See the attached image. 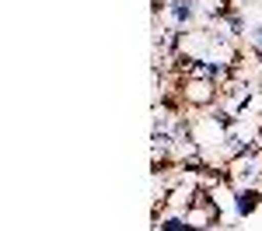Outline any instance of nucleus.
<instances>
[{"label": "nucleus", "instance_id": "2", "mask_svg": "<svg viewBox=\"0 0 262 231\" xmlns=\"http://www.w3.org/2000/svg\"><path fill=\"white\" fill-rule=\"evenodd\" d=\"M248 49H252V56H262V21L248 28Z\"/></svg>", "mask_w": 262, "mask_h": 231}, {"label": "nucleus", "instance_id": "1", "mask_svg": "<svg viewBox=\"0 0 262 231\" xmlns=\"http://www.w3.org/2000/svg\"><path fill=\"white\" fill-rule=\"evenodd\" d=\"M259 203H262V189H231L234 217H248V214H255Z\"/></svg>", "mask_w": 262, "mask_h": 231}]
</instances>
